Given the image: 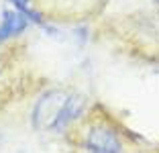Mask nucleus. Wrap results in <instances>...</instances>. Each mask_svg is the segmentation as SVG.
Masks as SVG:
<instances>
[{
  "label": "nucleus",
  "instance_id": "2",
  "mask_svg": "<svg viewBox=\"0 0 159 153\" xmlns=\"http://www.w3.org/2000/svg\"><path fill=\"white\" fill-rule=\"evenodd\" d=\"M86 145L92 153H120L122 145L118 135L108 127H94L88 133Z\"/></svg>",
  "mask_w": 159,
  "mask_h": 153
},
{
  "label": "nucleus",
  "instance_id": "3",
  "mask_svg": "<svg viewBox=\"0 0 159 153\" xmlns=\"http://www.w3.org/2000/svg\"><path fill=\"white\" fill-rule=\"evenodd\" d=\"M27 27V19L25 14L19 10H8L2 16V23H0V41L12 37V35H19L23 29Z\"/></svg>",
  "mask_w": 159,
  "mask_h": 153
},
{
  "label": "nucleus",
  "instance_id": "1",
  "mask_svg": "<svg viewBox=\"0 0 159 153\" xmlns=\"http://www.w3.org/2000/svg\"><path fill=\"white\" fill-rule=\"evenodd\" d=\"M84 100L66 90H51L35 104L33 127L37 131H61L82 114Z\"/></svg>",
  "mask_w": 159,
  "mask_h": 153
},
{
  "label": "nucleus",
  "instance_id": "4",
  "mask_svg": "<svg viewBox=\"0 0 159 153\" xmlns=\"http://www.w3.org/2000/svg\"><path fill=\"white\" fill-rule=\"evenodd\" d=\"M155 2H157V4H159V0H155Z\"/></svg>",
  "mask_w": 159,
  "mask_h": 153
}]
</instances>
